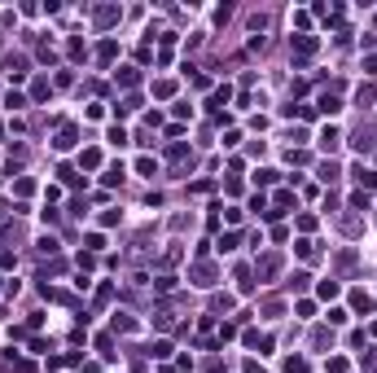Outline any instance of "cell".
I'll list each match as a JSON object with an SVG mask.
<instances>
[{
  "label": "cell",
  "mask_w": 377,
  "mask_h": 373,
  "mask_svg": "<svg viewBox=\"0 0 377 373\" xmlns=\"http://www.w3.org/2000/svg\"><path fill=\"white\" fill-rule=\"evenodd\" d=\"M285 373H307V360H285Z\"/></svg>",
  "instance_id": "obj_4"
},
{
  "label": "cell",
  "mask_w": 377,
  "mask_h": 373,
  "mask_svg": "<svg viewBox=\"0 0 377 373\" xmlns=\"http://www.w3.org/2000/svg\"><path fill=\"white\" fill-rule=\"evenodd\" d=\"M136 171H140V176H154L158 167H154V158H140V163H136Z\"/></svg>",
  "instance_id": "obj_3"
},
{
  "label": "cell",
  "mask_w": 377,
  "mask_h": 373,
  "mask_svg": "<svg viewBox=\"0 0 377 373\" xmlns=\"http://www.w3.org/2000/svg\"><path fill=\"white\" fill-rule=\"evenodd\" d=\"M320 141L329 145V150H334V145H338V128H324V132H320Z\"/></svg>",
  "instance_id": "obj_2"
},
{
  "label": "cell",
  "mask_w": 377,
  "mask_h": 373,
  "mask_svg": "<svg viewBox=\"0 0 377 373\" xmlns=\"http://www.w3.org/2000/svg\"><path fill=\"white\" fill-rule=\"evenodd\" d=\"M149 351H154V356H158V360H167V356H171V342H154Z\"/></svg>",
  "instance_id": "obj_1"
}]
</instances>
